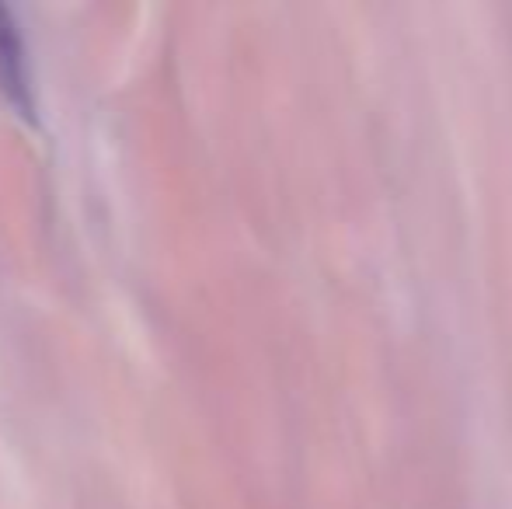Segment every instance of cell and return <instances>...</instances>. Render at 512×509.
<instances>
[{"label":"cell","mask_w":512,"mask_h":509,"mask_svg":"<svg viewBox=\"0 0 512 509\" xmlns=\"http://www.w3.org/2000/svg\"><path fill=\"white\" fill-rule=\"evenodd\" d=\"M0 95L7 98V105L18 116L35 119V95H32V81H28L25 46H21L11 7L4 4H0Z\"/></svg>","instance_id":"6da1fadb"}]
</instances>
